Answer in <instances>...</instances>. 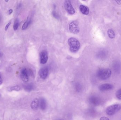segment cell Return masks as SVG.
I'll list each match as a JSON object with an SVG mask.
<instances>
[{"label":"cell","instance_id":"6da1fadb","mask_svg":"<svg viewBox=\"0 0 121 120\" xmlns=\"http://www.w3.org/2000/svg\"><path fill=\"white\" fill-rule=\"evenodd\" d=\"M69 46V50L72 53H75L78 51L80 47L79 41L74 37H70L68 41Z\"/></svg>","mask_w":121,"mask_h":120},{"label":"cell","instance_id":"7a4b0ae2","mask_svg":"<svg viewBox=\"0 0 121 120\" xmlns=\"http://www.w3.org/2000/svg\"><path fill=\"white\" fill-rule=\"evenodd\" d=\"M112 75V71L108 68L99 69L97 73L98 78L101 80H106L109 78Z\"/></svg>","mask_w":121,"mask_h":120},{"label":"cell","instance_id":"3957f363","mask_svg":"<svg viewBox=\"0 0 121 120\" xmlns=\"http://www.w3.org/2000/svg\"><path fill=\"white\" fill-rule=\"evenodd\" d=\"M121 108V105L114 104L108 106L106 109V113L108 115L112 116L118 112Z\"/></svg>","mask_w":121,"mask_h":120},{"label":"cell","instance_id":"277c9868","mask_svg":"<svg viewBox=\"0 0 121 120\" xmlns=\"http://www.w3.org/2000/svg\"><path fill=\"white\" fill-rule=\"evenodd\" d=\"M69 29L71 33L74 34H77L80 31V28L79 24L77 21H73L70 23L69 25Z\"/></svg>","mask_w":121,"mask_h":120},{"label":"cell","instance_id":"5b68a950","mask_svg":"<svg viewBox=\"0 0 121 120\" xmlns=\"http://www.w3.org/2000/svg\"><path fill=\"white\" fill-rule=\"evenodd\" d=\"M64 6L65 10L70 15H74L75 13V10L74 9L71 3V1L69 0L65 1Z\"/></svg>","mask_w":121,"mask_h":120},{"label":"cell","instance_id":"8992f818","mask_svg":"<svg viewBox=\"0 0 121 120\" xmlns=\"http://www.w3.org/2000/svg\"><path fill=\"white\" fill-rule=\"evenodd\" d=\"M89 101L90 104L96 106L99 105L101 102V99L98 97L95 96L90 97L89 98Z\"/></svg>","mask_w":121,"mask_h":120},{"label":"cell","instance_id":"52a82bcc","mask_svg":"<svg viewBox=\"0 0 121 120\" xmlns=\"http://www.w3.org/2000/svg\"><path fill=\"white\" fill-rule=\"evenodd\" d=\"M21 79L25 82H27L29 80V74L28 71L26 68H23L21 72Z\"/></svg>","mask_w":121,"mask_h":120},{"label":"cell","instance_id":"ba28073f","mask_svg":"<svg viewBox=\"0 0 121 120\" xmlns=\"http://www.w3.org/2000/svg\"><path fill=\"white\" fill-rule=\"evenodd\" d=\"M49 74V70L47 67L41 68L39 72L40 77L43 79H45L47 77Z\"/></svg>","mask_w":121,"mask_h":120},{"label":"cell","instance_id":"9c48e42d","mask_svg":"<svg viewBox=\"0 0 121 120\" xmlns=\"http://www.w3.org/2000/svg\"><path fill=\"white\" fill-rule=\"evenodd\" d=\"M40 63L45 64L47 63L48 59V54L45 50H43L41 52L40 54Z\"/></svg>","mask_w":121,"mask_h":120},{"label":"cell","instance_id":"30bf717a","mask_svg":"<svg viewBox=\"0 0 121 120\" xmlns=\"http://www.w3.org/2000/svg\"><path fill=\"white\" fill-rule=\"evenodd\" d=\"M113 86L110 84H104L101 85L99 87V89L101 91L104 92L109 91L113 89Z\"/></svg>","mask_w":121,"mask_h":120},{"label":"cell","instance_id":"8fae6325","mask_svg":"<svg viewBox=\"0 0 121 120\" xmlns=\"http://www.w3.org/2000/svg\"><path fill=\"white\" fill-rule=\"evenodd\" d=\"M39 106V100L35 98L33 100L30 104V107L32 110L36 111L37 110Z\"/></svg>","mask_w":121,"mask_h":120},{"label":"cell","instance_id":"7c38bea8","mask_svg":"<svg viewBox=\"0 0 121 120\" xmlns=\"http://www.w3.org/2000/svg\"><path fill=\"white\" fill-rule=\"evenodd\" d=\"M39 106L42 110H45L47 108V101L44 98H41L39 100Z\"/></svg>","mask_w":121,"mask_h":120},{"label":"cell","instance_id":"4fadbf2b","mask_svg":"<svg viewBox=\"0 0 121 120\" xmlns=\"http://www.w3.org/2000/svg\"><path fill=\"white\" fill-rule=\"evenodd\" d=\"M80 12L84 15H88L89 13V9L88 7L84 5H80L79 6Z\"/></svg>","mask_w":121,"mask_h":120},{"label":"cell","instance_id":"5bb4252c","mask_svg":"<svg viewBox=\"0 0 121 120\" xmlns=\"http://www.w3.org/2000/svg\"><path fill=\"white\" fill-rule=\"evenodd\" d=\"M31 19L30 18L28 17L27 18V20L25 22V23L23 25L22 27V30H25L27 28L28 26H29V24L30 23Z\"/></svg>","mask_w":121,"mask_h":120},{"label":"cell","instance_id":"9a60e30c","mask_svg":"<svg viewBox=\"0 0 121 120\" xmlns=\"http://www.w3.org/2000/svg\"><path fill=\"white\" fill-rule=\"evenodd\" d=\"M108 36L111 39H113L115 37V34L114 32L112 29H109L107 31Z\"/></svg>","mask_w":121,"mask_h":120},{"label":"cell","instance_id":"2e32d148","mask_svg":"<svg viewBox=\"0 0 121 120\" xmlns=\"http://www.w3.org/2000/svg\"><path fill=\"white\" fill-rule=\"evenodd\" d=\"M19 20L17 18H16L15 19L14 21V24H13V30L15 31L17 30L18 28V26H19Z\"/></svg>","mask_w":121,"mask_h":120},{"label":"cell","instance_id":"e0dca14e","mask_svg":"<svg viewBox=\"0 0 121 120\" xmlns=\"http://www.w3.org/2000/svg\"><path fill=\"white\" fill-rule=\"evenodd\" d=\"M21 89L20 87L19 86H15L10 87L9 89L10 91H19Z\"/></svg>","mask_w":121,"mask_h":120},{"label":"cell","instance_id":"ac0fdd59","mask_svg":"<svg viewBox=\"0 0 121 120\" xmlns=\"http://www.w3.org/2000/svg\"><path fill=\"white\" fill-rule=\"evenodd\" d=\"M33 89V86L31 85H28L25 86V89L26 91L28 92H30L32 91Z\"/></svg>","mask_w":121,"mask_h":120},{"label":"cell","instance_id":"d6986e66","mask_svg":"<svg viewBox=\"0 0 121 120\" xmlns=\"http://www.w3.org/2000/svg\"><path fill=\"white\" fill-rule=\"evenodd\" d=\"M116 96L118 99L121 100V89L117 92Z\"/></svg>","mask_w":121,"mask_h":120},{"label":"cell","instance_id":"ffe728a7","mask_svg":"<svg viewBox=\"0 0 121 120\" xmlns=\"http://www.w3.org/2000/svg\"><path fill=\"white\" fill-rule=\"evenodd\" d=\"M52 15L53 16H54V17L56 18V19H58L59 18V15L57 14V13L55 11H53V12H52Z\"/></svg>","mask_w":121,"mask_h":120},{"label":"cell","instance_id":"44dd1931","mask_svg":"<svg viewBox=\"0 0 121 120\" xmlns=\"http://www.w3.org/2000/svg\"><path fill=\"white\" fill-rule=\"evenodd\" d=\"M11 24V23L9 22L6 25V27H5V31H7L8 30V29L10 25Z\"/></svg>","mask_w":121,"mask_h":120},{"label":"cell","instance_id":"7402d4cb","mask_svg":"<svg viewBox=\"0 0 121 120\" xmlns=\"http://www.w3.org/2000/svg\"><path fill=\"white\" fill-rule=\"evenodd\" d=\"M100 120H109L108 118L105 117H102L101 118Z\"/></svg>","mask_w":121,"mask_h":120},{"label":"cell","instance_id":"603a6c76","mask_svg":"<svg viewBox=\"0 0 121 120\" xmlns=\"http://www.w3.org/2000/svg\"><path fill=\"white\" fill-rule=\"evenodd\" d=\"M2 83H3V79H2L1 74L0 73V85H1Z\"/></svg>","mask_w":121,"mask_h":120},{"label":"cell","instance_id":"cb8c5ba5","mask_svg":"<svg viewBox=\"0 0 121 120\" xmlns=\"http://www.w3.org/2000/svg\"><path fill=\"white\" fill-rule=\"evenodd\" d=\"M13 12V10H12V9H10V10H9V11H8L9 14V15H10V14H11V13H12Z\"/></svg>","mask_w":121,"mask_h":120},{"label":"cell","instance_id":"d4e9b609","mask_svg":"<svg viewBox=\"0 0 121 120\" xmlns=\"http://www.w3.org/2000/svg\"><path fill=\"white\" fill-rule=\"evenodd\" d=\"M116 1L119 5H121V0Z\"/></svg>","mask_w":121,"mask_h":120},{"label":"cell","instance_id":"484cf974","mask_svg":"<svg viewBox=\"0 0 121 120\" xmlns=\"http://www.w3.org/2000/svg\"><path fill=\"white\" fill-rule=\"evenodd\" d=\"M5 1H6V2H8V1H9V0H5Z\"/></svg>","mask_w":121,"mask_h":120},{"label":"cell","instance_id":"4316f807","mask_svg":"<svg viewBox=\"0 0 121 120\" xmlns=\"http://www.w3.org/2000/svg\"><path fill=\"white\" fill-rule=\"evenodd\" d=\"M40 120L39 119H36V120Z\"/></svg>","mask_w":121,"mask_h":120},{"label":"cell","instance_id":"83f0119b","mask_svg":"<svg viewBox=\"0 0 121 120\" xmlns=\"http://www.w3.org/2000/svg\"></svg>","mask_w":121,"mask_h":120}]
</instances>
